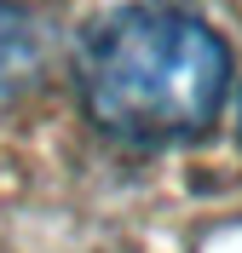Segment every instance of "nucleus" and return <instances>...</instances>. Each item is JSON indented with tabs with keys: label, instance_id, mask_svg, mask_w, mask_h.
<instances>
[{
	"label": "nucleus",
	"instance_id": "1",
	"mask_svg": "<svg viewBox=\"0 0 242 253\" xmlns=\"http://www.w3.org/2000/svg\"><path fill=\"white\" fill-rule=\"evenodd\" d=\"M231 92L225 41L191 12L127 6L81 46V104L110 138L179 144L208 132Z\"/></svg>",
	"mask_w": 242,
	"mask_h": 253
},
{
	"label": "nucleus",
	"instance_id": "2",
	"mask_svg": "<svg viewBox=\"0 0 242 253\" xmlns=\"http://www.w3.org/2000/svg\"><path fill=\"white\" fill-rule=\"evenodd\" d=\"M237 132H242V98H237Z\"/></svg>",
	"mask_w": 242,
	"mask_h": 253
}]
</instances>
